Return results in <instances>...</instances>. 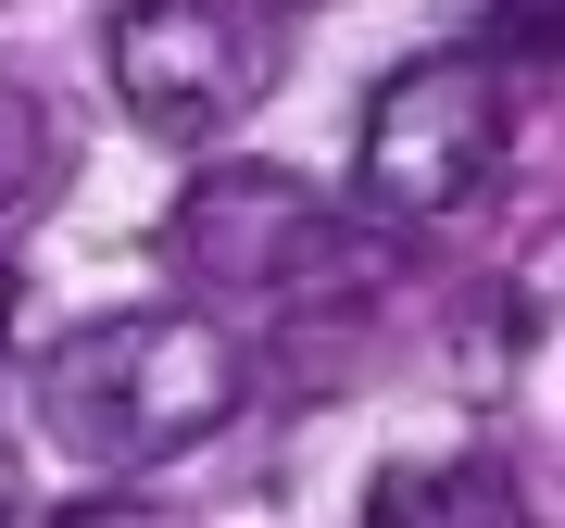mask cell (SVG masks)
Masks as SVG:
<instances>
[{"label": "cell", "mask_w": 565, "mask_h": 528, "mask_svg": "<svg viewBox=\"0 0 565 528\" xmlns=\"http://www.w3.org/2000/svg\"><path fill=\"white\" fill-rule=\"evenodd\" d=\"M76 528H139V516H76Z\"/></svg>", "instance_id": "10"}, {"label": "cell", "mask_w": 565, "mask_h": 528, "mask_svg": "<svg viewBox=\"0 0 565 528\" xmlns=\"http://www.w3.org/2000/svg\"><path fill=\"white\" fill-rule=\"evenodd\" d=\"M102 51H114V102L151 139H214L264 88V51H252V25L226 0H126Z\"/></svg>", "instance_id": "4"}, {"label": "cell", "mask_w": 565, "mask_h": 528, "mask_svg": "<svg viewBox=\"0 0 565 528\" xmlns=\"http://www.w3.org/2000/svg\"><path fill=\"white\" fill-rule=\"evenodd\" d=\"M239 415V340L189 303L102 315L39 366V427L88 466H163Z\"/></svg>", "instance_id": "1"}, {"label": "cell", "mask_w": 565, "mask_h": 528, "mask_svg": "<svg viewBox=\"0 0 565 528\" xmlns=\"http://www.w3.org/2000/svg\"><path fill=\"white\" fill-rule=\"evenodd\" d=\"M163 264H189L202 289H226V303H289V289L315 277H377V240L327 202V189H302L289 163H214V177H189V202L163 214Z\"/></svg>", "instance_id": "2"}, {"label": "cell", "mask_w": 565, "mask_h": 528, "mask_svg": "<svg viewBox=\"0 0 565 528\" xmlns=\"http://www.w3.org/2000/svg\"><path fill=\"white\" fill-rule=\"evenodd\" d=\"M490 25H503L515 51H565V0H490Z\"/></svg>", "instance_id": "7"}, {"label": "cell", "mask_w": 565, "mask_h": 528, "mask_svg": "<svg viewBox=\"0 0 565 528\" xmlns=\"http://www.w3.org/2000/svg\"><path fill=\"white\" fill-rule=\"evenodd\" d=\"M252 13H315V0H252Z\"/></svg>", "instance_id": "9"}, {"label": "cell", "mask_w": 565, "mask_h": 528, "mask_svg": "<svg viewBox=\"0 0 565 528\" xmlns=\"http://www.w3.org/2000/svg\"><path fill=\"white\" fill-rule=\"evenodd\" d=\"M13 315H25V277L0 264V366H13Z\"/></svg>", "instance_id": "8"}, {"label": "cell", "mask_w": 565, "mask_h": 528, "mask_svg": "<svg viewBox=\"0 0 565 528\" xmlns=\"http://www.w3.org/2000/svg\"><path fill=\"white\" fill-rule=\"evenodd\" d=\"M51 177H63V126H51V102L0 76V214L51 202Z\"/></svg>", "instance_id": "6"}, {"label": "cell", "mask_w": 565, "mask_h": 528, "mask_svg": "<svg viewBox=\"0 0 565 528\" xmlns=\"http://www.w3.org/2000/svg\"><path fill=\"white\" fill-rule=\"evenodd\" d=\"M503 163V76L478 51H427V63H390L377 102H364V139H352V189L377 202L390 226H440L490 189Z\"/></svg>", "instance_id": "3"}, {"label": "cell", "mask_w": 565, "mask_h": 528, "mask_svg": "<svg viewBox=\"0 0 565 528\" xmlns=\"http://www.w3.org/2000/svg\"><path fill=\"white\" fill-rule=\"evenodd\" d=\"M0 528H13V490H0Z\"/></svg>", "instance_id": "11"}, {"label": "cell", "mask_w": 565, "mask_h": 528, "mask_svg": "<svg viewBox=\"0 0 565 528\" xmlns=\"http://www.w3.org/2000/svg\"><path fill=\"white\" fill-rule=\"evenodd\" d=\"M364 528H527V490L490 453H403L364 490Z\"/></svg>", "instance_id": "5"}]
</instances>
